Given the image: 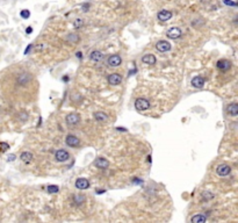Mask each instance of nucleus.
Instances as JSON below:
<instances>
[{"instance_id":"1","label":"nucleus","mask_w":238,"mask_h":223,"mask_svg":"<svg viewBox=\"0 0 238 223\" xmlns=\"http://www.w3.org/2000/svg\"><path fill=\"white\" fill-rule=\"evenodd\" d=\"M135 108L138 112H144L150 108V102L145 98H138L135 101Z\"/></svg>"},{"instance_id":"2","label":"nucleus","mask_w":238,"mask_h":223,"mask_svg":"<svg viewBox=\"0 0 238 223\" xmlns=\"http://www.w3.org/2000/svg\"><path fill=\"white\" fill-rule=\"evenodd\" d=\"M171 48H172L171 43L168 41H165V39H160L156 43V49L160 53H167V51L171 50Z\"/></svg>"},{"instance_id":"3","label":"nucleus","mask_w":238,"mask_h":223,"mask_svg":"<svg viewBox=\"0 0 238 223\" xmlns=\"http://www.w3.org/2000/svg\"><path fill=\"white\" fill-rule=\"evenodd\" d=\"M181 35H182V32H181V29L178 28V27H172V28H170V29L167 30V33H166V36H167L168 39H180Z\"/></svg>"},{"instance_id":"4","label":"nucleus","mask_w":238,"mask_h":223,"mask_svg":"<svg viewBox=\"0 0 238 223\" xmlns=\"http://www.w3.org/2000/svg\"><path fill=\"white\" fill-rule=\"evenodd\" d=\"M231 172V167L228 164H219L216 167V173H217L219 177H225V176H229Z\"/></svg>"},{"instance_id":"5","label":"nucleus","mask_w":238,"mask_h":223,"mask_svg":"<svg viewBox=\"0 0 238 223\" xmlns=\"http://www.w3.org/2000/svg\"><path fill=\"white\" fill-rule=\"evenodd\" d=\"M65 121L69 125H76L80 122V116L77 113H70L66 115Z\"/></svg>"},{"instance_id":"6","label":"nucleus","mask_w":238,"mask_h":223,"mask_svg":"<svg viewBox=\"0 0 238 223\" xmlns=\"http://www.w3.org/2000/svg\"><path fill=\"white\" fill-rule=\"evenodd\" d=\"M55 158H56V160L57 162H60V163H64L66 162L69 158H70V155H69V152L64 149H59V150L56 151V153H55Z\"/></svg>"},{"instance_id":"7","label":"nucleus","mask_w":238,"mask_h":223,"mask_svg":"<svg viewBox=\"0 0 238 223\" xmlns=\"http://www.w3.org/2000/svg\"><path fill=\"white\" fill-rule=\"evenodd\" d=\"M107 80H108V84H110L113 86L120 85L122 83V76L119 73H112V74L108 76Z\"/></svg>"},{"instance_id":"8","label":"nucleus","mask_w":238,"mask_h":223,"mask_svg":"<svg viewBox=\"0 0 238 223\" xmlns=\"http://www.w3.org/2000/svg\"><path fill=\"white\" fill-rule=\"evenodd\" d=\"M66 144L69 145V146H71V148H77V146H79L80 145V139L77 136H74V135H67L66 136V139H65Z\"/></svg>"},{"instance_id":"9","label":"nucleus","mask_w":238,"mask_h":223,"mask_svg":"<svg viewBox=\"0 0 238 223\" xmlns=\"http://www.w3.org/2000/svg\"><path fill=\"white\" fill-rule=\"evenodd\" d=\"M107 63H108V65L112 66V67H116V66L121 65V63H122V58H121V56H120V55H112V56L108 58Z\"/></svg>"},{"instance_id":"10","label":"nucleus","mask_w":238,"mask_h":223,"mask_svg":"<svg viewBox=\"0 0 238 223\" xmlns=\"http://www.w3.org/2000/svg\"><path fill=\"white\" fill-rule=\"evenodd\" d=\"M94 165H95V167H98V169H101V170H105V169H108V166H109V162L107 160L106 158H97L95 160H94Z\"/></svg>"},{"instance_id":"11","label":"nucleus","mask_w":238,"mask_h":223,"mask_svg":"<svg viewBox=\"0 0 238 223\" xmlns=\"http://www.w3.org/2000/svg\"><path fill=\"white\" fill-rule=\"evenodd\" d=\"M76 187L78 190H87L90 187V181L86 178H79L76 180Z\"/></svg>"},{"instance_id":"12","label":"nucleus","mask_w":238,"mask_h":223,"mask_svg":"<svg viewBox=\"0 0 238 223\" xmlns=\"http://www.w3.org/2000/svg\"><path fill=\"white\" fill-rule=\"evenodd\" d=\"M216 65H217L218 70H221V71H228L230 69V66H231V63L228 59H219Z\"/></svg>"},{"instance_id":"13","label":"nucleus","mask_w":238,"mask_h":223,"mask_svg":"<svg viewBox=\"0 0 238 223\" xmlns=\"http://www.w3.org/2000/svg\"><path fill=\"white\" fill-rule=\"evenodd\" d=\"M157 18H158L160 21H168V20L172 18V12H170V11H166V9H163V11H160L157 15Z\"/></svg>"},{"instance_id":"14","label":"nucleus","mask_w":238,"mask_h":223,"mask_svg":"<svg viewBox=\"0 0 238 223\" xmlns=\"http://www.w3.org/2000/svg\"><path fill=\"white\" fill-rule=\"evenodd\" d=\"M205 83H206L205 78H203V77H200V76L194 77V78L192 79V86L193 87H195V88H201V87H203Z\"/></svg>"},{"instance_id":"15","label":"nucleus","mask_w":238,"mask_h":223,"mask_svg":"<svg viewBox=\"0 0 238 223\" xmlns=\"http://www.w3.org/2000/svg\"><path fill=\"white\" fill-rule=\"evenodd\" d=\"M142 62L144 64H148V65H155L156 64V57L152 53H148V55H144L142 57Z\"/></svg>"},{"instance_id":"16","label":"nucleus","mask_w":238,"mask_h":223,"mask_svg":"<svg viewBox=\"0 0 238 223\" xmlns=\"http://www.w3.org/2000/svg\"><path fill=\"white\" fill-rule=\"evenodd\" d=\"M94 118L99 122H108L109 121V118L105 112H97L94 113Z\"/></svg>"},{"instance_id":"17","label":"nucleus","mask_w":238,"mask_h":223,"mask_svg":"<svg viewBox=\"0 0 238 223\" xmlns=\"http://www.w3.org/2000/svg\"><path fill=\"white\" fill-rule=\"evenodd\" d=\"M226 112H228V114L229 115H231V116H237L238 115V105L237 104H230V105L226 107Z\"/></svg>"},{"instance_id":"18","label":"nucleus","mask_w":238,"mask_h":223,"mask_svg":"<svg viewBox=\"0 0 238 223\" xmlns=\"http://www.w3.org/2000/svg\"><path fill=\"white\" fill-rule=\"evenodd\" d=\"M20 158H21V160H22L23 163L29 164V163L33 160L34 156H33V153H32V152H28V151H27V152H22V153H21Z\"/></svg>"},{"instance_id":"19","label":"nucleus","mask_w":238,"mask_h":223,"mask_svg":"<svg viewBox=\"0 0 238 223\" xmlns=\"http://www.w3.org/2000/svg\"><path fill=\"white\" fill-rule=\"evenodd\" d=\"M90 58L92 59V60H94V62H100L101 59L104 58V53H101V51H99V50H94L90 55Z\"/></svg>"},{"instance_id":"20","label":"nucleus","mask_w":238,"mask_h":223,"mask_svg":"<svg viewBox=\"0 0 238 223\" xmlns=\"http://www.w3.org/2000/svg\"><path fill=\"white\" fill-rule=\"evenodd\" d=\"M18 81H19V84L21 85H26L28 84L29 81H30V76H29V73H21L20 76H19V78H18Z\"/></svg>"},{"instance_id":"21","label":"nucleus","mask_w":238,"mask_h":223,"mask_svg":"<svg viewBox=\"0 0 238 223\" xmlns=\"http://www.w3.org/2000/svg\"><path fill=\"white\" fill-rule=\"evenodd\" d=\"M207 221V217L203 214H196L191 218V222L193 223H205Z\"/></svg>"},{"instance_id":"22","label":"nucleus","mask_w":238,"mask_h":223,"mask_svg":"<svg viewBox=\"0 0 238 223\" xmlns=\"http://www.w3.org/2000/svg\"><path fill=\"white\" fill-rule=\"evenodd\" d=\"M73 201H74V204H77V206H80V204H83L86 201V197H85V195H83V194H76L74 197H73Z\"/></svg>"},{"instance_id":"23","label":"nucleus","mask_w":238,"mask_h":223,"mask_svg":"<svg viewBox=\"0 0 238 223\" xmlns=\"http://www.w3.org/2000/svg\"><path fill=\"white\" fill-rule=\"evenodd\" d=\"M79 35L78 34H70L69 36H67V41L69 42H71V43H77V42H79Z\"/></svg>"},{"instance_id":"24","label":"nucleus","mask_w":238,"mask_h":223,"mask_svg":"<svg viewBox=\"0 0 238 223\" xmlns=\"http://www.w3.org/2000/svg\"><path fill=\"white\" fill-rule=\"evenodd\" d=\"M83 25H84V22H83V20H81V19H76V20H74V22H73V27H74L76 29H79V28H81V27H83Z\"/></svg>"},{"instance_id":"25","label":"nucleus","mask_w":238,"mask_h":223,"mask_svg":"<svg viewBox=\"0 0 238 223\" xmlns=\"http://www.w3.org/2000/svg\"><path fill=\"white\" fill-rule=\"evenodd\" d=\"M9 149V144L6 142H0V152H6Z\"/></svg>"},{"instance_id":"26","label":"nucleus","mask_w":238,"mask_h":223,"mask_svg":"<svg viewBox=\"0 0 238 223\" xmlns=\"http://www.w3.org/2000/svg\"><path fill=\"white\" fill-rule=\"evenodd\" d=\"M58 190H59V188H58L57 185H50V186H48V192L49 193H57Z\"/></svg>"},{"instance_id":"27","label":"nucleus","mask_w":238,"mask_h":223,"mask_svg":"<svg viewBox=\"0 0 238 223\" xmlns=\"http://www.w3.org/2000/svg\"><path fill=\"white\" fill-rule=\"evenodd\" d=\"M212 197H214V194L210 193V192H205L203 194H202V199L206 200V201H208V200H212Z\"/></svg>"},{"instance_id":"28","label":"nucleus","mask_w":238,"mask_h":223,"mask_svg":"<svg viewBox=\"0 0 238 223\" xmlns=\"http://www.w3.org/2000/svg\"><path fill=\"white\" fill-rule=\"evenodd\" d=\"M20 15L22 19H28V18L30 16V12H29L28 9H23V11H21L20 12Z\"/></svg>"},{"instance_id":"29","label":"nucleus","mask_w":238,"mask_h":223,"mask_svg":"<svg viewBox=\"0 0 238 223\" xmlns=\"http://www.w3.org/2000/svg\"><path fill=\"white\" fill-rule=\"evenodd\" d=\"M223 2H224L225 5H228V6H237V4L231 1V0H223Z\"/></svg>"},{"instance_id":"30","label":"nucleus","mask_w":238,"mask_h":223,"mask_svg":"<svg viewBox=\"0 0 238 223\" xmlns=\"http://www.w3.org/2000/svg\"><path fill=\"white\" fill-rule=\"evenodd\" d=\"M15 158H16V156H15V155H13V153H12V155H9V156H8V157H7V162H14V160H15Z\"/></svg>"},{"instance_id":"31","label":"nucleus","mask_w":238,"mask_h":223,"mask_svg":"<svg viewBox=\"0 0 238 223\" xmlns=\"http://www.w3.org/2000/svg\"><path fill=\"white\" fill-rule=\"evenodd\" d=\"M88 7H90V4H84V5H83V11H84V12H86Z\"/></svg>"},{"instance_id":"32","label":"nucleus","mask_w":238,"mask_h":223,"mask_svg":"<svg viewBox=\"0 0 238 223\" xmlns=\"http://www.w3.org/2000/svg\"><path fill=\"white\" fill-rule=\"evenodd\" d=\"M32 32H33V28H32V27H28V28H27V30H26V33L30 34Z\"/></svg>"},{"instance_id":"33","label":"nucleus","mask_w":238,"mask_h":223,"mask_svg":"<svg viewBox=\"0 0 238 223\" xmlns=\"http://www.w3.org/2000/svg\"><path fill=\"white\" fill-rule=\"evenodd\" d=\"M76 55H77V57H78V58H81V57H83V53H77Z\"/></svg>"},{"instance_id":"34","label":"nucleus","mask_w":238,"mask_h":223,"mask_svg":"<svg viewBox=\"0 0 238 223\" xmlns=\"http://www.w3.org/2000/svg\"><path fill=\"white\" fill-rule=\"evenodd\" d=\"M36 49H37V50H42V49H43V46H42V44H39Z\"/></svg>"},{"instance_id":"35","label":"nucleus","mask_w":238,"mask_h":223,"mask_svg":"<svg viewBox=\"0 0 238 223\" xmlns=\"http://www.w3.org/2000/svg\"><path fill=\"white\" fill-rule=\"evenodd\" d=\"M32 46H32V44H30V46H28V48H27V50H26V51H25V53H28V51H29V49H30Z\"/></svg>"},{"instance_id":"36","label":"nucleus","mask_w":238,"mask_h":223,"mask_svg":"<svg viewBox=\"0 0 238 223\" xmlns=\"http://www.w3.org/2000/svg\"><path fill=\"white\" fill-rule=\"evenodd\" d=\"M116 130H120V131H127V129H124V128H116Z\"/></svg>"},{"instance_id":"37","label":"nucleus","mask_w":238,"mask_h":223,"mask_svg":"<svg viewBox=\"0 0 238 223\" xmlns=\"http://www.w3.org/2000/svg\"><path fill=\"white\" fill-rule=\"evenodd\" d=\"M97 193H105V190H97Z\"/></svg>"}]
</instances>
